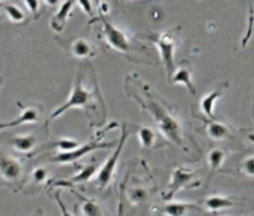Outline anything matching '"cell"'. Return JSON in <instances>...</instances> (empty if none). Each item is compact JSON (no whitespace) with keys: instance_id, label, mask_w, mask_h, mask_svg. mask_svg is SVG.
<instances>
[{"instance_id":"29","label":"cell","mask_w":254,"mask_h":216,"mask_svg":"<svg viewBox=\"0 0 254 216\" xmlns=\"http://www.w3.org/2000/svg\"><path fill=\"white\" fill-rule=\"evenodd\" d=\"M24 4L33 15L39 12V0H24Z\"/></svg>"},{"instance_id":"8","label":"cell","mask_w":254,"mask_h":216,"mask_svg":"<svg viewBox=\"0 0 254 216\" xmlns=\"http://www.w3.org/2000/svg\"><path fill=\"white\" fill-rule=\"evenodd\" d=\"M193 178H195V172H190L186 167H177L171 175V184H170L168 193L164 197L171 199L180 188L188 187V184H190Z\"/></svg>"},{"instance_id":"27","label":"cell","mask_w":254,"mask_h":216,"mask_svg":"<svg viewBox=\"0 0 254 216\" xmlns=\"http://www.w3.org/2000/svg\"><path fill=\"white\" fill-rule=\"evenodd\" d=\"M54 199H55V202H57V205H58V208H60V212H61V216H73L68 211H67V208H65V205H64V202H63V199H61V194H60V191H57L55 194H54Z\"/></svg>"},{"instance_id":"13","label":"cell","mask_w":254,"mask_h":216,"mask_svg":"<svg viewBox=\"0 0 254 216\" xmlns=\"http://www.w3.org/2000/svg\"><path fill=\"white\" fill-rule=\"evenodd\" d=\"M76 0H65L61 6H60V10L52 16L51 19V27L52 30L55 31H61L67 22V18L70 16V12L73 9V4H74Z\"/></svg>"},{"instance_id":"17","label":"cell","mask_w":254,"mask_h":216,"mask_svg":"<svg viewBox=\"0 0 254 216\" xmlns=\"http://www.w3.org/2000/svg\"><path fill=\"white\" fill-rule=\"evenodd\" d=\"M192 206L188 203H180V202H170L164 206L162 212L167 216H186L188 211Z\"/></svg>"},{"instance_id":"6","label":"cell","mask_w":254,"mask_h":216,"mask_svg":"<svg viewBox=\"0 0 254 216\" xmlns=\"http://www.w3.org/2000/svg\"><path fill=\"white\" fill-rule=\"evenodd\" d=\"M103 27H104V34H106V39L109 42V45L119 51V52H128L131 49V45H129V39L128 36L119 30L118 27H115L113 24H110L109 21H106L103 18Z\"/></svg>"},{"instance_id":"11","label":"cell","mask_w":254,"mask_h":216,"mask_svg":"<svg viewBox=\"0 0 254 216\" xmlns=\"http://www.w3.org/2000/svg\"><path fill=\"white\" fill-rule=\"evenodd\" d=\"M0 173L6 181H16L21 176V164L10 157H0Z\"/></svg>"},{"instance_id":"12","label":"cell","mask_w":254,"mask_h":216,"mask_svg":"<svg viewBox=\"0 0 254 216\" xmlns=\"http://www.w3.org/2000/svg\"><path fill=\"white\" fill-rule=\"evenodd\" d=\"M228 88V84H222L219 88H216L213 93L204 96V99L201 100V110L204 112V115L210 119H214V105L219 100V97L223 94V91Z\"/></svg>"},{"instance_id":"10","label":"cell","mask_w":254,"mask_h":216,"mask_svg":"<svg viewBox=\"0 0 254 216\" xmlns=\"http://www.w3.org/2000/svg\"><path fill=\"white\" fill-rule=\"evenodd\" d=\"M39 121V109L37 108H25L21 115L18 118H15L10 122H0V130H6V128H12V127H18L22 124H34Z\"/></svg>"},{"instance_id":"18","label":"cell","mask_w":254,"mask_h":216,"mask_svg":"<svg viewBox=\"0 0 254 216\" xmlns=\"http://www.w3.org/2000/svg\"><path fill=\"white\" fill-rule=\"evenodd\" d=\"M71 52H73V55L77 57V58H86V57L92 55V46L89 45L88 40H85V39H77V40H74L73 45H71Z\"/></svg>"},{"instance_id":"19","label":"cell","mask_w":254,"mask_h":216,"mask_svg":"<svg viewBox=\"0 0 254 216\" xmlns=\"http://www.w3.org/2000/svg\"><path fill=\"white\" fill-rule=\"evenodd\" d=\"M138 140L143 148H152L156 142V133L150 127H140L138 131Z\"/></svg>"},{"instance_id":"1","label":"cell","mask_w":254,"mask_h":216,"mask_svg":"<svg viewBox=\"0 0 254 216\" xmlns=\"http://www.w3.org/2000/svg\"><path fill=\"white\" fill-rule=\"evenodd\" d=\"M134 96V99L140 103L143 110H146L155 121L159 131L173 143L177 146H182L183 143V128L179 119L173 115L171 108L158 96L153 93L149 87L141 84V94L140 93H129Z\"/></svg>"},{"instance_id":"32","label":"cell","mask_w":254,"mask_h":216,"mask_svg":"<svg viewBox=\"0 0 254 216\" xmlns=\"http://www.w3.org/2000/svg\"><path fill=\"white\" fill-rule=\"evenodd\" d=\"M0 1H1V0H0Z\"/></svg>"},{"instance_id":"5","label":"cell","mask_w":254,"mask_h":216,"mask_svg":"<svg viewBox=\"0 0 254 216\" xmlns=\"http://www.w3.org/2000/svg\"><path fill=\"white\" fill-rule=\"evenodd\" d=\"M110 146H113V143L89 142V143H85V145L77 146V148H76V149H73V151H68V152H60V154H57L54 158H51V161H54V163H60V164H70V163L77 161L79 158L85 157L86 154H89V152H92V151L103 149V148H110Z\"/></svg>"},{"instance_id":"23","label":"cell","mask_w":254,"mask_h":216,"mask_svg":"<svg viewBox=\"0 0 254 216\" xmlns=\"http://www.w3.org/2000/svg\"><path fill=\"white\" fill-rule=\"evenodd\" d=\"M82 214L83 216H100V206L88 199H82Z\"/></svg>"},{"instance_id":"20","label":"cell","mask_w":254,"mask_h":216,"mask_svg":"<svg viewBox=\"0 0 254 216\" xmlns=\"http://www.w3.org/2000/svg\"><path fill=\"white\" fill-rule=\"evenodd\" d=\"M147 197H149V193L141 187H135L128 191V200L131 205H143L146 203Z\"/></svg>"},{"instance_id":"16","label":"cell","mask_w":254,"mask_h":216,"mask_svg":"<svg viewBox=\"0 0 254 216\" xmlns=\"http://www.w3.org/2000/svg\"><path fill=\"white\" fill-rule=\"evenodd\" d=\"M226 160V151L223 148H213L208 155H207V161H208V167L211 172H216L222 167L223 161Z\"/></svg>"},{"instance_id":"14","label":"cell","mask_w":254,"mask_h":216,"mask_svg":"<svg viewBox=\"0 0 254 216\" xmlns=\"http://www.w3.org/2000/svg\"><path fill=\"white\" fill-rule=\"evenodd\" d=\"M207 133L214 140H223V139H226L231 134L229 133V128L223 122H219V121H214V119H210L208 121V124H207Z\"/></svg>"},{"instance_id":"22","label":"cell","mask_w":254,"mask_h":216,"mask_svg":"<svg viewBox=\"0 0 254 216\" xmlns=\"http://www.w3.org/2000/svg\"><path fill=\"white\" fill-rule=\"evenodd\" d=\"M97 166L95 164H92V166H86V167H83L73 179H71V182H74V184H80V182H88V181H91L92 179V176L95 175V172H97Z\"/></svg>"},{"instance_id":"25","label":"cell","mask_w":254,"mask_h":216,"mask_svg":"<svg viewBox=\"0 0 254 216\" xmlns=\"http://www.w3.org/2000/svg\"><path fill=\"white\" fill-rule=\"evenodd\" d=\"M55 146H57L61 152H68V151H73V149H76L77 146H80V143L76 142V140H73V139H60V140L55 143Z\"/></svg>"},{"instance_id":"4","label":"cell","mask_w":254,"mask_h":216,"mask_svg":"<svg viewBox=\"0 0 254 216\" xmlns=\"http://www.w3.org/2000/svg\"><path fill=\"white\" fill-rule=\"evenodd\" d=\"M180 28H174L170 31L162 33L161 36H158V39H155V43L158 45V51L161 54L162 63L165 66V70L168 73V79L171 78V73L174 70V51H176V36L174 33L179 31Z\"/></svg>"},{"instance_id":"7","label":"cell","mask_w":254,"mask_h":216,"mask_svg":"<svg viewBox=\"0 0 254 216\" xmlns=\"http://www.w3.org/2000/svg\"><path fill=\"white\" fill-rule=\"evenodd\" d=\"M249 200L246 199H237V197H229V196H210L204 200V206L210 212H220L225 209H232L243 206Z\"/></svg>"},{"instance_id":"2","label":"cell","mask_w":254,"mask_h":216,"mask_svg":"<svg viewBox=\"0 0 254 216\" xmlns=\"http://www.w3.org/2000/svg\"><path fill=\"white\" fill-rule=\"evenodd\" d=\"M92 99H100V96H98V93H94V91H89V90L85 88V85H83V76H82V73L79 72V73L76 75V79H74V85H73L71 94L68 96V99H67V102H65L64 105H61L57 110L52 112L51 121L55 119L57 116L63 115V113L67 112L68 109L86 108Z\"/></svg>"},{"instance_id":"24","label":"cell","mask_w":254,"mask_h":216,"mask_svg":"<svg viewBox=\"0 0 254 216\" xmlns=\"http://www.w3.org/2000/svg\"><path fill=\"white\" fill-rule=\"evenodd\" d=\"M240 170L243 175L249 178H254V155H250L243 160V163L240 164Z\"/></svg>"},{"instance_id":"31","label":"cell","mask_w":254,"mask_h":216,"mask_svg":"<svg viewBox=\"0 0 254 216\" xmlns=\"http://www.w3.org/2000/svg\"><path fill=\"white\" fill-rule=\"evenodd\" d=\"M249 139H250L252 142H254V134H250V136H249Z\"/></svg>"},{"instance_id":"15","label":"cell","mask_w":254,"mask_h":216,"mask_svg":"<svg viewBox=\"0 0 254 216\" xmlns=\"http://www.w3.org/2000/svg\"><path fill=\"white\" fill-rule=\"evenodd\" d=\"M12 146L21 152V154H28L34 146H36V137L31 134L27 136H16L12 139Z\"/></svg>"},{"instance_id":"30","label":"cell","mask_w":254,"mask_h":216,"mask_svg":"<svg viewBox=\"0 0 254 216\" xmlns=\"http://www.w3.org/2000/svg\"><path fill=\"white\" fill-rule=\"evenodd\" d=\"M45 3L51 7H57L60 4V0H45Z\"/></svg>"},{"instance_id":"28","label":"cell","mask_w":254,"mask_h":216,"mask_svg":"<svg viewBox=\"0 0 254 216\" xmlns=\"http://www.w3.org/2000/svg\"><path fill=\"white\" fill-rule=\"evenodd\" d=\"M76 1H77V4L80 6V9H82L86 15H89V16H92V15H94L92 1H91V0H76Z\"/></svg>"},{"instance_id":"21","label":"cell","mask_w":254,"mask_h":216,"mask_svg":"<svg viewBox=\"0 0 254 216\" xmlns=\"http://www.w3.org/2000/svg\"><path fill=\"white\" fill-rule=\"evenodd\" d=\"M4 12H6V15H7V18L12 21V22H15V24H19V22H22L24 19H25V13H24V10L21 9V7H18L16 4H6L4 6Z\"/></svg>"},{"instance_id":"3","label":"cell","mask_w":254,"mask_h":216,"mask_svg":"<svg viewBox=\"0 0 254 216\" xmlns=\"http://www.w3.org/2000/svg\"><path fill=\"white\" fill-rule=\"evenodd\" d=\"M129 136V131L127 130V125H124L122 128V134H121V139L116 145V149L115 152L109 157V160L103 164V167L98 170V175H97V185L100 190H104L110 185V182L113 181V176H115V172H116V167H118V161H119V157L122 154V149L127 143V139Z\"/></svg>"},{"instance_id":"9","label":"cell","mask_w":254,"mask_h":216,"mask_svg":"<svg viewBox=\"0 0 254 216\" xmlns=\"http://www.w3.org/2000/svg\"><path fill=\"white\" fill-rule=\"evenodd\" d=\"M168 81L171 84H183L192 96L196 94V88L193 87V82H192V66L188 60H185L180 64V67L174 72V76L170 78Z\"/></svg>"},{"instance_id":"26","label":"cell","mask_w":254,"mask_h":216,"mask_svg":"<svg viewBox=\"0 0 254 216\" xmlns=\"http://www.w3.org/2000/svg\"><path fill=\"white\" fill-rule=\"evenodd\" d=\"M34 184H43L46 179H48V170L43 169V167H36L33 170V175H31Z\"/></svg>"}]
</instances>
